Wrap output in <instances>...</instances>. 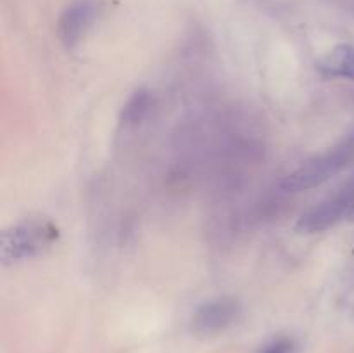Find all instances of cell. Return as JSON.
<instances>
[{
	"instance_id": "obj_1",
	"label": "cell",
	"mask_w": 354,
	"mask_h": 353,
	"mask_svg": "<svg viewBox=\"0 0 354 353\" xmlns=\"http://www.w3.org/2000/svg\"><path fill=\"white\" fill-rule=\"evenodd\" d=\"M59 239V227L44 217L24 218L0 235V258L3 265H17L45 255Z\"/></svg>"
},
{
	"instance_id": "obj_2",
	"label": "cell",
	"mask_w": 354,
	"mask_h": 353,
	"mask_svg": "<svg viewBox=\"0 0 354 353\" xmlns=\"http://www.w3.org/2000/svg\"><path fill=\"white\" fill-rule=\"evenodd\" d=\"M351 151V145L346 144L308 159L299 168L289 173L282 180L280 187L287 192H303V190H310L322 185L348 165Z\"/></svg>"
},
{
	"instance_id": "obj_3",
	"label": "cell",
	"mask_w": 354,
	"mask_h": 353,
	"mask_svg": "<svg viewBox=\"0 0 354 353\" xmlns=\"http://www.w3.org/2000/svg\"><path fill=\"white\" fill-rule=\"evenodd\" d=\"M354 208V185L346 187L335 196L317 203L313 208L301 215L297 220V232L299 234H318L325 232L327 228L334 227L344 218L351 217Z\"/></svg>"
},
{
	"instance_id": "obj_4",
	"label": "cell",
	"mask_w": 354,
	"mask_h": 353,
	"mask_svg": "<svg viewBox=\"0 0 354 353\" xmlns=\"http://www.w3.org/2000/svg\"><path fill=\"white\" fill-rule=\"evenodd\" d=\"M242 315V307L239 300L230 296H221L216 300H209L197 308L192 318V331L201 338H211L239 320Z\"/></svg>"
},
{
	"instance_id": "obj_5",
	"label": "cell",
	"mask_w": 354,
	"mask_h": 353,
	"mask_svg": "<svg viewBox=\"0 0 354 353\" xmlns=\"http://www.w3.org/2000/svg\"><path fill=\"white\" fill-rule=\"evenodd\" d=\"M99 16L97 0H73L64 10L57 23L59 40L68 51H75Z\"/></svg>"
},
{
	"instance_id": "obj_6",
	"label": "cell",
	"mask_w": 354,
	"mask_h": 353,
	"mask_svg": "<svg viewBox=\"0 0 354 353\" xmlns=\"http://www.w3.org/2000/svg\"><path fill=\"white\" fill-rule=\"evenodd\" d=\"M320 69L327 75L341 76L354 82V47L341 44L320 62Z\"/></svg>"
},
{
	"instance_id": "obj_7",
	"label": "cell",
	"mask_w": 354,
	"mask_h": 353,
	"mask_svg": "<svg viewBox=\"0 0 354 353\" xmlns=\"http://www.w3.org/2000/svg\"><path fill=\"white\" fill-rule=\"evenodd\" d=\"M149 107H151V97L145 90H138L133 93L130 100L127 102L123 109V118H121V123L124 127H131V125H137L144 120V116L147 114Z\"/></svg>"
},
{
	"instance_id": "obj_8",
	"label": "cell",
	"mask_w": 354,
	"mask_h": 353,
	"mask_svg": "<svg viewBox=\"0 0 354 353\" xmlns=\"http://www.w3.org/2000/svg\"><path fill=\"white\" fill-rule=\"evenodd\" d=\"M290 343L286 339H279V341H273L272 345L266 346L261 353H290Z\"/></svg>"
},
{
	"instance_id": "obj_9",
	"label": "cell",
	"mask_w": 354,
	"mask_h": 353,
	"mask_svg": "<svg viewBox=\"0 0 354 353\" xmlns=\"http://www.w3.org/2000/svg\"><path fill=\"white\" fill-rule=\"evenodd\" d=\"M349 218H351V220H354V208H353V211H351V217H349Z\"/></svg>"
}]
</instances>
